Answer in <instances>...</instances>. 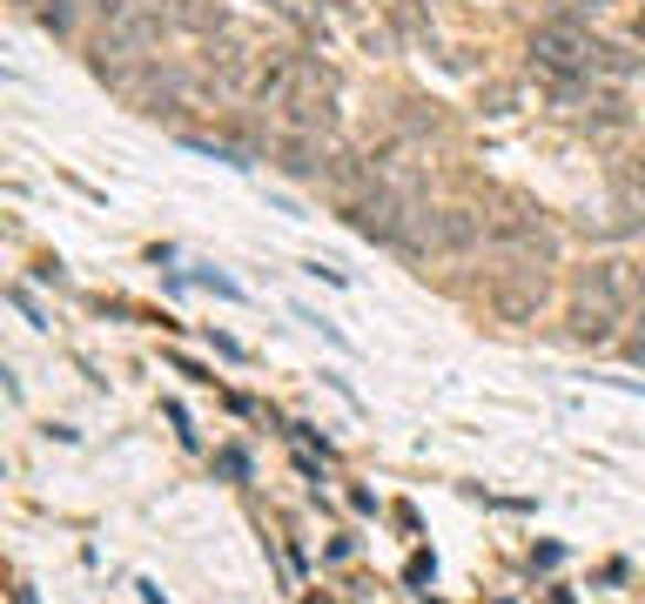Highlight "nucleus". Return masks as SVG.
Segmentation results:
<instances>
[{
	"label": "nucleus",
	"mask_w": 645,
	"mask_h": 604,
	"mask_svg": "<svg viewBox=\"0 0 645 604\" xmlns=\"http://www.w3.org/2000/svg\"><path fill=\"white\" fill-rule=\"evenodd\" d=\"M343 209V222L363 235V242H383V248H396L403 235H411V222H417V189H403V182H370V189H357V195H343L337 202Z\"/></svg>",
	"instance_id": "1"
},
{
	"label": "nucleus",
	"mask_w": 645,
	"mask_h": 604,
	"mask_svg": "<svg viewBox=\"0 0 645 604\" xmlns=\"http://www.w3.org/2000/svg\"><path fill=\"white\" fill-rule=\"evenodd\" d=\"M484 242H491V222H484L477 209H417L411 235H403L396 248L403 255H477Z\"/></svg>",
	"instance_id": "2"
},
{
	"label": "nucleus",
	"mask_w": 645,
	"mask_h": 604,
	"mask_svg": "<svg viewBox=\"0 0 645 604\" xmlns=\"http://www.w3.org/2000/svg\"><path fill=\"white\" fill-rule=\"evenodd\" d=\"M505 263H511V269H498L491 283H484V316H498V322L525 329V322L544 316V303H551V276L531 263V255H505Z\"/></svg>",
	"instance_id": "3"
},
{
	"label": "nucleus",
	"mask_w": 645,
	"mask_h": 604,
	"mask_svg": "<svg viewBox=\"0 0 645 604\" xmlns=\"http://www.w3.org/2000/svg\"><path fill=\"white\" fill-rule=\"evenodd\" d=\"M283 128H296V135H330L337 128V74L322 61H303L296 95L283 102Z\"/></svg>",
	"instance_id": "4"
},
{
	"label": "nucleus",
	"mask_w": 645,
	"mask_h": 604,
	"mask_svg": "<svg viewBox=\"0 0 645 604\" xmlns=\"http://www.w3.org/2000/svg\"><path fill=\"white\" fill-rule=\"evenodd\" d=\"M491 248L498 255H531V263H551V255H558V229L544 222V209L505 202V215H491Z\"/></svg>",
	"instance_id": "5"
},
{
	"label": "nucleus",
	"mask_w": 645,
	"mask_h": 604,
	"mask_svg": "<svg viewBox=\"0 0 645 604\" xmlns=\"http://www.w3.org/2000/svg\"><path fill=\"white\" fill-rule=\"evenodd\" d=\"M592 34L579 28V21H544L538 34H531V54H538V67L544 74H592Z\"/></svg>",
	"instance_id": "6"
},
{
	"label": "nucleus",
	"mask_w": 645,
	"mask_h": 604,
	"mask_svg": "<svg viewBox=\"0 0 645 604\" xmlns=\"http://www.w3.org/2000/svg\"><path fill=\"white\" fill-rule=\"evenodd\" d=\"M572 296L605 303V309H618V316H625V309L638 303V269H625V263H592V269H579Z\"/></svg>",
	"instance_id": "7"
},
{
	"label": "nucleus",
	"mask_w": 645,
	"mask_h": 604,
	"mask_svg": "<svg viewBox=\"0 0 645 604\" xmlns=\"http://www.w3.org/2000/svg\"><path fill=\"white\" fill-rule=\"evenodd\" d=\"M269 161L283 168L289 182H322V168H330V148H322V135H296V128H283V135L269 141Z\"/></svg>",
	"instance_id": "8"
},
{
	"label": "nucleus",
	"mask_w": 645,
	"mask_h": 604,
	"mask_svg": "<svg viewBox=\"0 0 645 604\" xmlns=\"http://www.w3.org/2000/svg\"><path fill=\"white\" fill-rule=\"evenodd\" d=\"M296 81H303V54H296V47H269V54L256 61V88H250V102L283 108V102L296 95Z\"/></svg>",
	"instance_id": "9"
},
{
	"label": "nucleus",
	"mask_w": 645,
	"mask_h": 604,
	"mask_svg": "<svg viewBox=\"0 0 645 604\" xmlns=\"http://www.w3.org/2000/svg\"><path fill=\"white\" fill-rule=\"evenodd\" d=\"M564 336H572V342H592V350H605V342H618V309L572 296V309H564Z\"/></svg>",
	"instance_id": "10"
},
{
	"label": "nucleus",
	"mask_w": 645,
	"mask_h": 604,
	"mask_svg": "<svg viewBox=\"0 0 645 604\" xmlns=\"http://www.w3.org/2000/svg\"><path fill=\"white\" fill-rule=\"evenodd\" d=\"M169 21H176V28H189V34H222V28H229V14H222V8H209V0H176Z\"/></svg>",
	"instance_id": "11"
},
{
	"label": "nucleus",
	"mask_w": 645,
	"mask_h": 604,
	"mask_svg": "<svg viewBox=\"0 0 645 604\" xmlns=\"http://www.w3.org/2000/svg\"><path fill=\"white\" fill-rule=\"evenodd\" d=\"M34 21H41L47 34H74V28H81V14H74V0H34Z\"/></svg>",
	"instance_id": "12"
},
{
	"label": "nucleus",
	"mask_w": 645,
	"mask_h": 604,
	"mask_svg": "<svg viewBox=\"0 0 645 604\" xmlns=\"http://www.w3.org/2000/svg\"><path fill=\"white\" fill-rule=\"evenodd\" d=\"M396 108H403L396 121H403V128H411V135H424V128L437 135V128H444V121H437V108H424V102H396Z\"/></svg>",
	"instance_id": "13"
},
{
	"label": "nucleus",
	"mask_w": 645,
	"mask_h": 604,
	"mask_svg": "<svg viewBox=\"0 0 645 604\" xmlns=\"http://www.w3.org/2000/svg\"><path fill=\"white\" fill-rule=\"evenodd\" d=\"M8 303H14V309H21V316H28V322H34V329H47V316H41V303H34V296H28V289H21V283H14V289H8Z\"/></svg>",
	"instance_id": "14"
},
{
	"label": "nucleus",
	"mask_w": 645,
	"mask_h": 604,
	"mask_svg": "<svg viewBox=\"0 0 645 604\" xmlns=\"http://www.w3.org/2000/svg\"><path fill=\"white\" fill-rule=\"evenodd\" d=\"M625 357H632V363H645V329H638V336H625Z\"/></svg>",
	"instance_id": "15"
},
{
	"label": "nucleus",
	"mask_w": 645,
	"mask_h": 604,
	"mask_svg": "<svg viewBox=\"0 0 645 604\" xmlns=\"http://www.w3.org/2000/svg\"><path fill=\"white\" fill-rule=\"evenodd\" d=\"M269 8H283V14H296V0H269Z\"/></svg>",
	"instance_id": "16"
},
{
	"label": "nucleus",
	"mask_w": 645,
	"mask_h": 604,
	"mask_svg": "<svg viewBox=\"0 0 645 604\" xmlns=\"http://www.w3.org/2000/svg\"><path fill=\"white\" fill-rule=\"evenodd\" d=\"M638 41H645V14H638Z\"/></svg>",
	"instance_id": "17"
}]
</instances>
